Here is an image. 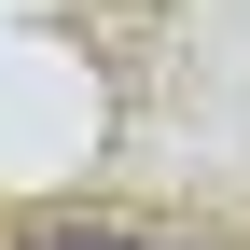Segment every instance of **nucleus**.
I'll use <instances>...</instances> for the list:
<instances>
[{
  "label": "nucleus",
  "mask_w": 250,
  "mask_h": 250,
  "mask_svg": "<svg viewBox=\"0 0 250 250\" xmlns=\"http://www.w3.org/2000/svg\"><path fill=\"white\" fill-rule=\"evenodd\" d=\"M28 250H139V236H125V223H42Z\"/></svg>",
  "instance_id": "obj_1"
}]
</instances>
